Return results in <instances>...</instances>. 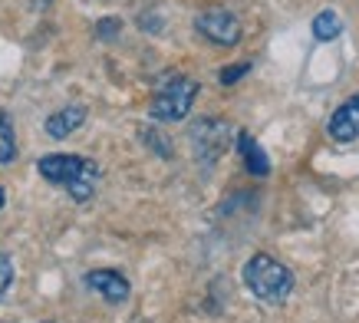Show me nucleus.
Returning <instances> with one entry per match:
<instances>
[{
  "mask_svg": "<svg viewBox=\"0 0 359 323\" xmlns=\"http://www.w3.org/2000/svg\"><path fill=\"white\" fill-rule=\"evenodd\" d=\"M327 132H330V139H337V142L359 139V93H356V96H349L346 103H343V106L330 116Z\"/></svg>",
  "mask_w": 359,
  "mask_h": 323,
  "instance_id": "423d86ee",
  "label": "nucleus"
},
{
  "mask_svg": "<svg viewBox=\"0 0 359 323\" xmlns=\"http://www.w3.org/2000/svg\"><path fill=\"white\" fill-rule=\"evenodd\" d=\"M191 139H195V149L211 162V159H218L221 152H224V145H228V126H224V122H215V119H205V122L195 126Z\"/></svg>",
  "mask_w": 359,
  "mask_h": 323,
  "instance_id": "0eeeda50",
  "label": "nucleus"
},
{
  "mask_svg": "<svg viewBox=\"0 0 359 323\" xmlns=\"http://www.w3.org/2000/svg\"><path fill=\"white\" fill-rule=\"evenodd\" d=\"M11 287H13V261L7 254H0V301L7 297Z\"/></svg>",
  "mask_w": 359,
  "mask_h": 323,
  "instance_id": "f8f14e48",
  "label": "nucleus"
},
{
  "mask_svg": "<svg viewBox=\"0 0 359 323\" xmlns=\"http://www.w3.org/2000/svg\"><path fill=\"white\" fill-rule=\"evenodd\" d=\"M244 73H250V63H234V66H224L218 73V79H221V86H234Z\"/></svg>",
  "mask_w": 359,
  "mask_h": 323,
  "instance_id": "ddd939ff",
  "label": "nucleus"
},
{
  "mask_svg": "<svg viewBox=\"0 0 359 323\" xmlns=\"http://www.w3.org/2000/svg\"><path fill=\"white\" fill-rule=\"evenodd\" d=\"M339 33H343V20H339L337 11H320L313 17V37L316 40L330 44V40H337Z\"/></svg>",
  "mask_w": 359,
  "mask_h": 323,
  "instance_id": "9d476101",
  "label": "nucleus"
},
{
  "mask_svg": "<svg viewBox=\"0 0 359 323\" xmlns=\"http://www.w3.org/2000/svg\"><path fill=\"white\" fill-rule=\"evenodd\" d=\"M17 159V136L7 112H0V165H11Z\"/></svg>",
  "mask_w": 359,
  "mask_h": 323,
  "instance_id": "9b49d317",
  "label": "nucleus"
},
{
  "mask_svg": "<svg viewBox=\"0 0 359 323\" xmlns=\"http://www.w3.org/2000/svg\"><path fill=\"white\" fill-rule=\"evenodd\" d=\"M7 205V192H4V188H0V208Z\"/></svg>",
  "mask_w": 359,
  "mask_h": 323,
  "instance_id": "2eb2a0df",
  "label": "nucleus"
},
{
  "mask_svg": "<svg viewBox=\"0 0 359 323\" xmlns=\"http://www.w3.org/2000/svg\"><path fill=\"white\" fill-rule=\"evenodd\" d=\"M238 149H241V159H244V169L250 175H257V178L271 175V159H267V152L257 145V139L250 132H241L238 136Z\"/></svg>",
  "mask_w": 359,
  "mask_h": 323,
  "instance_id": "1a4fd4ad",
  "label": "nucleus"
},
{
  "mask_svg": "<svg viewBox=\"0 0 359 323\" xmlns=\"http://www.w3.org/2000/svg\"><path fill=\"white\" fill-rule=\"evenodd\" d=\"M119 23L122 20H116V17H109V20H99V37H112V33L119 30Z\"/></svg>",
  "mask_w": 359,
  "mask_h": 323,
  "instance_id": "4468645a",
  "label": "nucleus"
},
{
  "mask_svg": "<svg viewBox=\"0 0 359 323\" xmlns=\"http://www.w3.org/2000/svg\"><path fill=\"white\" fill-rule=\"evenodd\" d=\"M36 172L43 175L46 182L60 185L73 195L76 202H89L96 192V178H99V165L96 162L83 159V155H69V152H53L43 155L36 162Z\"/></svg>",
  "mask_w": 359,
  "mask_h": 323,
  "instance_id": "f257e3e1",
  "label": "nucleus"
},
{
  "mask_svg": "<svg viewBox=\"0 0 359 323\" xmlns=\"http://www.w3.org/2000/svg\"><path fill=\"white\" fill-rule=\"evenodd\" d=\"M86 287H89V291H96L106 303H126V301H129V294H132L129 280L122 277L119 270H106V268L89 270V274H86Z\"/></svg>",
  "mask_w": 359,
  "mask_h": 323,
  "instance_id": "39448f33",
  "label": "nucleus"
},
{
  "mask_svg": "<svg viewBox=\"0 0 359 323\" xmlns=\"http://www.w3.org/2000/svg\"><path fill=\"white\" fill-rule=\"evenodd\" d=\"M244 284L248 291L264 303H283L294 291V274L287 264H280L271 254H254V258L244 264Z\"/></svg>",
  "mask_w": 359,
  "mask_h": 323,
  "instance_id": "f03ea898",
  "label": "nucleus"
},
{
  "mask_svg": "<svg viewBox=\"0 0 359 323\" xmlns=\"http://www.w3.org/2000/svg\"><path fill=\"white\" fill-rule=\"evenodd\" d=\"M198 96V83L191 76H182V73H172L165 79L158 93L152 96V119L158 122H178L191 112V103Z\"/></svg>",
  "mask_w": 359,
  "mask_h": 323,
  "instance_id": "7ed1b4c3",
  "label": "nucleus"
},
{
  "mask_svg": "<svg viewBox=\"0 0 359 323\" xmlns=\"http://www.w3.org/2000/svg\"><path fill=\"white\" fill-rule=\"evenodd\" d=\"M83 122H86V106H79V103L63 106L60 112H53V116L46 119V136H50V139H66V136H73Z\"/></svg>",
  "mask_w": 359,
  "mask_h": 323,
  "instance_id": "6e6552de",
  "label": "nucleus"
},
{
  "mask_svg": "<svg viewBox=\"0 0 359 323\" xmlns=\"http://www.w3.org/2000/svg\"><path fill=\"white\" fill-rule=\"evenodd\" d=\"M195 30L218 46H238L241 40V20L231 11H224V7H211V11L198 13Z\"/></svg>",
  "mask_w": 359,
  "mask_h": 323,
  "instance_id": "20e7f679",
  "label": "nucleus"
}]
</instances>
